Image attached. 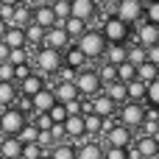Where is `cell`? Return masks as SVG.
Masks as SVG:
<instances>
[{"mask_svg": "<svg viewBox=\"0 0 159 159\" xmlns=\"http://www.w3.org/2000/svg\"><path fill=\"white\" fill-rule=\"evenodd\" d=\"M75 48L87 56V61H95V59H103L106 39L101 36V31H98V28H87V31L75 39Z\"/></svg>", "mask_w": 159, "mask_h": 159, "instance_id": "1", "label": "cell"}, {"mask_svg": "<svg viewBox=\"0 0 159 159\" xmlns=\"http://www.w3.org/2000/svg\"><path fill=\"white\" fill-rule=\"evenodd\" d=\"M98 31L106 39V45H126V39L131 36V28L126 22H120L117 17H103V22H101Z\"/></svg>", "mask_w": 159, "mask_h": 159, "instance_id": "2", "label": "cell"}, {"mask_svg": "<svg viewBox=\"0 0 159 159\" xmlns=\"http://www.w3.org/2000/svg\"><path fill=\"white\" fill-rule=\"evenodd\" d=\"M73 87H75L78 98H95V95L101 92V81H98V75H95V67L89 64V67L78 70L75 78H73Z\"/></svg>", "mask_w": 159, "mask_h": 159, "instance_id": "3", "label": "cell"}, {"mask_svg": "<svg viewBox=\"0 0 159 159\" xmlns=\"http://www.w3.org/2000/svg\"><path fill=\"white\" fill-rule=\"evenodd\" d=\"M25 123H28V117H25V112H20L17 106L0 109V137H17Z\"/></svg>", "mask_w": 159, "mask_h": 159, "instance_id": "4", "label": "cell"}, {"mask_svg": "<svg viewBox=\"0 0 159 159\" xmlns=\"http://www.w3.org/2000/svg\"><path fill=\"white\" fill-rule=\"evenodd\" d=\"M34 64H36V73L45 78V75H56V70L61 67V53L59 50H50V48H39L36 56H34Z\"/></svg>", "mask_w": 159, "mask_h": 159, "instance_id": "5", "label": "cell"}, {"mask_svg": "<svg viewBox=\"0 0 159 159\" xmlns=\"http://www.w3.org/2000/svg\"><path fill=\"white\" fill-rule=\"evenodd\" d=\"M112 17H117L120 22H126L129 28L137 25L143 20V6L137 0H115V8H112Z\"/></svg>", "mask_w": 159, "mask_h": 159, "instance_id": "6", "label": "cell"}, {"mask_svg": "<svg viewBox=\"0 0 159 159\" xmlns=\"http://www.w3.org/2000/svg\"><path fill=\"white\" fill-rule=\"evenodd\" d=\"M117 123L120 126H126V129H140L143 126V103H131V101H126L120 109H117Z\"/></svg>", "mask_w": 159, "mask_h": 159, "instance_id": "7", "label": "cell"}, {"mask_svg": "<svg viewBox=\"0 0 159 159\" xmlns=\"http://www.w3.org/2000/svg\"><path fill=\"white\" fill-rule=\"evenodd\" d=\"M131 36H134V45H140V48H151V45H159V25L140 20V22H137V31H134Z\"/></svg>", "mask_w": 159, "mask_h": 159, "instance_id": "8", "label": "cell"}, {"mask_svg": "<svg viewBox=\"0 0 159 159\" xmlns=\"http://www.w3.org/2000/svg\"><path fill=\"white\" fill-rule=\"evenodd\" d=\"M70 45H73V42H70V36L64 34V28H61V25H53V28L45 31L39 48H50V50H59V53H61V50H67Z\"/></svg>", "mask_w": 159, "mask_h": 159, "instance_id": "9", "label": "cell"}, {"mask_svg": "<svg viewBox=\"0 0 159 159\" xmlns=\"http://www.w3.org/2000/svg\"><path fill=\"white\" fill-rule=\"evenodd\" d=\"M129 148L134 151V157H137V159H159V140H154V137H143V134H137V140H134Z\"/></svg>", "mask_w": 159, "mask_h": 159, "instance_id": "10", "label": "cell"}, {"mask_svg": "<svg viewBox=\"0 0 159 159\" xmlns=\"http://www.w3.org/2000/svg\"><path fill=\"white\" fill-rule=\"evenodd\" d=\"M103 140L109 143V145H115V148H129L131 143H134V134H131V129H126V126H115V129H109L106 134H103Z\"/></svg>", "mask_w": 159, "mask_h": 159, "instance_id": "11", "label": "cell"}, {"mask_svg": "<svg viewBox=\"0 0 159 159\" xmlns=\"http://www.w3.org/2000/svg\"><path fill=\"white\" fill-rule=\"evenodd\" d=\"M61 64L78 73V70H84V67H89L92 61H87V56H84V53H81L75 45H70L67 50H61Z\"/></svg>", "mask_w": 159, "mask_h": 159, "instance_id": "12", "label": "cell"}, {"mask_svg": "<svg viewBox=\"0 0 159 159\" xmlns=\"http://www.w3.org/2000/svg\"><path fill=\"white\" fill-rule=\"evenodd\" d=\"M95 14H98V6L92 0H70V17L81 20V22H89Z\"/></svg>", "mask_w": 159, "mask_h": 159, "instance_id": "13", "label": "cell"}, {"mask_svg": "<svg viewBox=\"0 0 159 159\" xmlns=\"http://www.w3.org/2000/svg\"><path fill=\"white\" fill-rule=\"evenodd\" d=\"M31 22L48 31V28H53V25H56V17H53V11H50V6H48V3H39L36 8H31Z\"/></svg>", "mask_w": 159, "mask_h": 159, "instance_id": "14", "label": "cell"}, {"mask_svg": "<svg viewBox=\"0 0 159 159\" xmlns=\"http://www.w3.org/2000/svg\"><path fill=\"white\" fill-rule=\"evenodd\" d=\"M39 89H45V78L39 75V73H31V75H25L22 81H20V92L17 95H25V98H34Z\"/></svg>", "mask_w": 159, "mask_h": 159, "instance_id": "15", "label": "cell"}, {"mask_svg": "<svg viewBox=\"0 0 159 159\" xmlns=\"http://www.w3.org/2000/svg\"><path fill=\"white\" fill-rule=\"evenodd\" d=\"M92 101V115H98V117H112V115H117V106L103 95V92H98L95 98H89Z\"/></svg>", "mask_w": 159, "mask_h": 159, "instance_id": "16", "label": "cell"}, {"mask_svg": "<svg viewBox=\"0 0 159 159\" xmlns=\"http://www.w3.org/2000/svg\"><path fill=\"white\" fill-rule=\"evenodd\" d=\"M101 92L115 103V106H123L129 98H126V84H120V81H112V84H103L101 87Z\"/></svg>", "mask_w": 159, "mask_h": 159, "instance_id": "17", "label": "cell"}, {"mask_svg": "<svg viewBox=\"0 0 159 159\" xmlns=\"http://www.w3.org/2000/svg\"><path fill=\"white\" fill-rule=\"evenodd\" d=\"M75 159H103V145L95 140H84L75 148Z\"/></svg>", "mask_w": 159, "mask_h": 159, "instance_id": "18", "label": "cell"}, {"mask_svg": "<svg viewBox=\"0 0 159 159\" xmlns=\"http://www.w3.org/2000/svg\"><path fill=\"white\" fill-rule=\"evenodd\" d=\"M53 103H56L53 92H50V89H39V92L31 98V112H34V115H39V112H48Z\"/></svg>", "mask_w": 159, "mask_h": 159, "instance_id": "19", "label": "cell"}, {"mask_svg": "<svg viewBox=\"0 0 159 159\" xmlns=\"http://www.w3.org/2000/svg\"><path fill=\"white\" fill-rule=\"evenodd\" d=\"M22 154V143L17 137H0V157L3 159H20Z\"/></svg>", "mask_w": 159, "mask_h": 159, "instance_id": "20", "label": "cell"}, {"mask_svg": "<svg viewBox=\"0 0 159 159\" xmlns=\"http://www.w3.org/2000/svg\"><path fill=\"white\" fill-rule=\"evenodd\" d=\"M28 22H31V8H28L25 0H22V3L14 6V14H11V22H8V25H11V28H25Z\"/></svg>", "mask_w": 159, "mask_h": 159, "instance_id": "21", "label": "cell"}, {"mask_svg": "<svg viewBox=\"0 0 159 159\" xmlns=\"http://www.w3.org/2000/svg\"><path fill=\"white\" fill-rule=\"evenodd\" d=\"M103 59H106V64H112V67L123 64V61H126V45H106Z\"/></svg>", "mask_w": 159, "mask_h": 159, "instance_id": "22", "label": "cell"}, {"mask_svg": "<svg viewBox=\"0 0 159 159\" xmlns=\"http://www.w3.org/2000/svg\"><path fill=\"white\" fill-rule=\"evenodd\" d=\"M50 92H53L56 103H67V101H75V98H78V92H75V87H73V84H56Z\"/></svg>", "mask_w": 159, "mask_h": 159, "instance_id": "23", "label": "cell"}, {"mask_svg": "<svg viewBox=\"0 0 159 159\" xmlns=\"http://www.w3.org/2000/svg\"><path fill=\"white\" fill-rule=\"evenodd\" d=\"M137 81H143V84H151V81H159V67L157 64H148V61H143L140 67H137V75H134Z\"/></svg>", "mask_w": 159, "mask_h": 159, "instance_id": "24", "label": "cell"}, {"mask_svg": "<svg viewBox=\"0 0 159 159\" xmlns=\"http://www.w3.org/2000/svg\"><path fill=\"white\" fill-rule=\"evenodd\" d=\"M61 28H64V34H67L70 42H73V39H78V36L87 31V22H81V20H75V17H67V20L61 22Z\"/></svg>", "mask_w": 159, "mask_h": 159, "instance_id": "25", "label": "cell"}, {"mask_svg": "<svg viewBox=\"0 0 159 159\" xmlns=\"http://www.w3.org/2000/svg\"><path fill=\"white\" fill-rule=\"evenodd\" d=\"M126 98L131 101V103H143V98H145V84L143 81H129L126 84Z\"/></svg>", "mask_w": 159, "mask_h": 159, "instance_id": "26", "label": "cell"}, {"mask_svg": "<svg viewBox=\"0 0 159 159\" xmlns=\"http://www.w3.org/2000/svg\"><path fill=\"white\" fill-rule=\"evenodd\" d=\"M48 157L50 159H75V145H70V143H56V145L48 151Z\"/></svg>", "mask_w": 159, "mask_h": 159, "instance_id": "27", "label": "cell"}, {"mask_svg": "<svg viewBox=\"0 0 159 159\" xmlns=\"http://www.w3.org/2000/svg\"><path fill=\"white\" fill-rule=\"evenodd\" d=\"M14 101H17V87H14V84H6V81H0V109H6V106H14Z\"/></svg>", "mask_w": 159, "mask_h": 159, "instance_id": "28", "label": "cell"}, {"mask_svg": "<svg viewBox=\"0 0 159 159\" xmlns=\"http://www.w3.org/2000/svg\"><path fill=\"white\" fill-rule=\"evenodd\" d=\"M50 11H53V17H56V25H61V22L70 17V0H56V3H50Z\"/></svg>", "mask_w": 159, "mask_h": 159, "instance_id": "29", "label": "cell"}, {"mask_svg": "<svg viewBox=\"0 0 159 159\" xmlns=\"http://www.w3.org/2000/svg\"><path fill=\"white\" fill-rule=\"evenodd\" d=\"M126 61H129L131 67H140V64L145 61V48H140V45L126 48Z\"/></svg>", "mask_w": 159, "mask_h": 159, "instance_id": "30", "label": "cell"}, {"mask_svg": "<svg viewBox=\"0 0 159 159\" xmlns=\"http://www.w3.org/2000/svg\"><path fill=\"white\" fill-rule=\"evenodd\" d=\"M11 67H20V64H28V48H14L8 50V59H6Z\"/></svg>", "mask_w": 159, "mask_h": 159, "instance_id": "31", "label": "cell"}, {"mask_svg": "<svg viewBox=\"0 0 159 159\" xmlns=\"http://www.w3.org/2000/svg\"><path fill=\"white\" fill-rule=\"evenodd\" d=\"M36 134H39V131H36V126H34V123L28 120V123H25V126L20 129V134H17V140H20L22 145H28V143H36Z\"/></svg>", "mask_w": 159, "mask_h": 159, "instance_id": "32", "label": "cell"}, {"mask_svg": "<svg viewBox=\"0 0 159 159\" xmlns=\"http://www.w3.org/2000/svg\"><path fill=\"white\" fill-rule=\"evenodd\" d=\"M143 20H145V22H154V25H159V0H157V3L143 6Z\"/></svg>", "mask_w": 159, "mask_h": 159, "instance_id": "33", "label": "cell"}, {"mask_svg": "<svg viewBox=\"0 0 159 159\" xmlns=\"http://www.w3.org/2000/svg\"><path fill=\"white\" fill-rule=\"evenodd\" d=\"M143 101H148V106H159V81L145 84V98Z\"/></svg>", "mask_w": 159, "mask_h": 159, "instance_id": "34", "label": "cell"}, {"mask_svg": "<svg viewBox=\"0 0 159 159\" xmlns=\"http://www.w3.org/2000/svg\"><path fill=\"white\" fill-rule=\"evenodd\" d=\"M48 117H50V123H64V120H67V112H64L61 103H53V106L48 109Z\"/></svg>", "mask_w": 159, "mask_h": 159, "instance_id": "35", "label": "cell"}, {"mask_svg": "<svg viewBox=\"0 0 159 159\" xmlns=\"http://www.w3.org/2000/svg\"><path fill=\"white\" fill-rule=\"evenodd\" d=\"M39 157H42V148H39L36 143L22 145V154H20V159H39Z\"/></svg>", "mask_w": 159, "mask_h": 159, "instance_id": "36", "label": "cell"}, {"mask_svg": "<svg viewBox=\"0 0 159 159\" xmlns=\"http://www.w3.org/2000/svg\"><path fill=\"white\" fill-rule=\"evenodd\" d=\"M31 123L36 126V131H50V126H53V123H50V117H48V112H39Z\"/></svg>", "mask_w": 159, "mask_h": 159, "instance_id": "37", "label": "cell"}, {"mask_svg": "<svg viewBox=\"0 0 159 159\" xmlns=\"http://www.w3.org/2000/svg\"><path fill=\"white\" fill-rule=\"evenodd\" d=\"M103 159H129L126 148H115V145H106L103 148Z\"/></svg>", "mask_w": 159, "mask_h": 159, "instance_id": "38", "label": "cell"}, {"mask_svg": "<svg viewBox=\"0 0 159 159\" xmlns=\"http://www.w3.org/2000/svg\"><path fill=\"white\" fill-rule=\"evenodd\" d=\"M137 131H143V137H154V140H159V123H143Z\"/></svg>", "mask_w": 159, "mask_h": 159, "instance_id": "39", "label": "cell"}, {"mask_svg": "<svg viewBox=\"0 0 159 159\" xmlns=\"http://www.w3.org/2000/svg\"><path fill=\"white\" fill-rule=\"evenodd\" d=\"M61 106H64L67 117H73V115H81V98H75V101H67V103H61Z\"/></svg>", "mask_w": 159, "mask_h": 159, "instance_id": "40", "label": "cell"}, {"mask_svg": "<svg viewBox=\"0 0 159 159\" xmlns=\"http://www.w3.org/2000/svg\"><path fill=\"white\" fill-rule=\"evenodd\" d=\"M34 70L28 67V64H20V67H14V81H22L25 75H31Z\"/></svg>", "mask_w": 159, "mask_h": 159, "instance_id": "41", "label": "cell"}, {"mask_svg": "<svg viewBox=\"0 0 159 159\" xmlns=\"http://www.w3.org/2000/svg\"><path fill=\"white\" fill-rule=\"evenodd\" d=\"M6 59H8V48H6V45H3V42H0V64H3V61H6Z\"/></svg>", "mask_w": 159, "mask_h": 159, "instance_id": "42", "label": "cell"}, {"mask_svg": "<svg viewBox=\"0 0 159 159\" xmlns=\"http://www.w3.org/2000/svg\"><path fill=\"white\" fill-rule=\"evenodd\" d=\"M17 3H22V0H0V6H17Z\"/></svg>", "mask_w": 159, "mask_h": 159, "instance_id": "43", "label": "cell"}, {"mask_svg": "<svg viewBox=\"0 0 159 159\" xmlns=\"http://www.w3.org/2000/svg\"><path fill=\"white\" fill-rule=\"evenodd\" d=\"M140 6H148V3H157V0H137Z\"/></svg>", "mask_w": 159, "mask_h": 159, "instance_id": "44", "label": "cell"}, {"mask_svg": "<svg viewBox=\"0 0 159 159\" xmlns=\"http://www.w3.org/2000/svg\"><path fill=\"white\" fill-rule=\"evenodd\" d=\"M39 159H50V157H48V151H42V157H39Z\"/></svg>", "mask_w": 159, "mask_h": 159, "instance_id": "45", "label": "cell"}, {"mask_svg": "<svg viewBox=\"0 0 159 159\" xmlns=\"http://www.w3.org/2000/svg\"><path fill=\"white\" fill-rule=\"evenodd\" d=\"M92 3H95V6H98V3H103V0H92Z\"/></svg>", "mask_w": 159, "mask_h": 159, "instance_id": "46", "label": "cell"}, {"mask_svg": "<svg viewBox=\"0 0 159 159\" xmlns=\"http://www.w3.org/2000/svg\"><path fill=\"white\" fill-rule=\"evenodd\" d=\"M0 159H3V157H0Z\"/></svg>", "mask_w": 159, "mask_h": 159, "instance_id": "47", "label": "cell"}]
</instances>
